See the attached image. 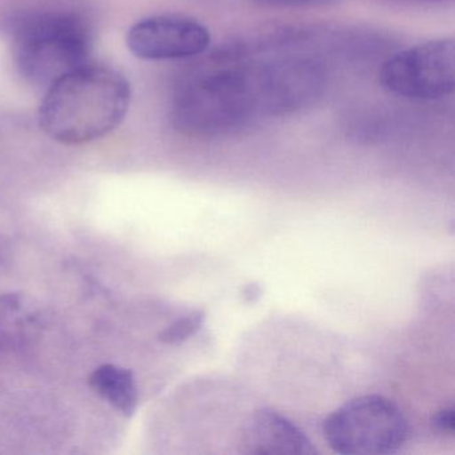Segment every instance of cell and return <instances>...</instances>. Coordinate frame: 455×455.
<instances>
[{
	"instance_id": "obj_9",
	"label": "cell",
	"mask_w": 455,
	"mask_h": 455,
	"mask_svg": "<svg viewBox=\"0 0 455 455\" xmlns=\"http://www.w3.org/2000/svg\"><path fill=\"white\" fill-rule=\"evenodd\" d=\"M39 310L22 294L0 295V347L12 348L39 327Z\"/></svg>"
},
{
	"instance_id": "obj_7",
	"label": "cell",
	"mask_w": 455,
	"mask_h": 455,
	"mask_svg": "<svg viewBox=\"0 0 455 455\" xmlns=\"http://www.w3.org/2000/svg\"><path fill=\"white\" fill-rule=\"evenodd\" d=\"M241 451L254 455H308L316 449L305 431L270 409L255 411L242 431Z\"/></svg>"
},
{
	"instance_id": "obj_12",
	"label": "cell",
	"mask_w": 455,
	"mask_h": 455,
	"mask_svg": "<svg viewBox=\"0 0 455 455\" xmlns=\"http://www.w3.org/2000/svg\"><path fill=\"white\" fill-rule=\"evenodd\" d=\"M260 295H262V289H260L259 284L257 283H250L249 286L243 290V297L247 302H255Z\"/></svg>"
},
{
	"instance_id": "obj_1",
	"label": "cell",
	"mask_w": 455,
	"mask_h": 455,
	"mask_svg": "<svg viewBox=\"0 0 455 455\" xmlns=\"http://www.w3.org/2000/svg\"><path fill=\"white\" fill-rule=\"evenodd\" d=\"M263 116L255 60L218 50L207 65L188 73L172 97L175 129L191 137L233 134Z\"/></svg>"
},
{
	"instance_id": "obj_4",
	"label": "cell",
	"mask_w": 455,
	"mask_h": 455,
	"mask_svg": "<svg viewBox=\"0 0 455 455\" xmlns=\"http://www.w3.org/2000/svg\"><path fill=\"white\" fill-rule=\"evenodd\" d=\"M322 431L338 454L387 455L406 443L409 423L390 399L363 395L332 411L323 420Z\"/></svg>"
},
{
	"instance_id": "obj_5",
	"label": "cell",
	"mask_w": 455,
	"mask_h": 455,
	"mask_svg": "<svg viewBox=\"0 0 455 455\" xmlns=\"http://www.w3.org/2000/svg\"><path fill=\"white\" fill-rule=\"evenodd\" d=\"M379 82L386 92L407 100L449 97L455 89L454 39H433L396 52L383 63Z\"/></svg>"
},
{
	"instance_id": "obj_13",
	"label": "cell",
	"mask_w": 455,
	"mask_h": 455,
	"mask_svg": "<svg viewBox=\"0 0 455 455\" xmlns=\"http://www.w3.org/2000/svg\"><path fill=\"white\" fill-rule=\"evenodd\" d=\"M398 2H417V4H444L452 0H398Z\"/></svg>"
},
{
	"instance_id": "obj_10",
	"label": "cell",
	"mask_w": 455,
	"mask_h": 455,
	"mask_svg": "<svg viewBox=\"0 0 455 455\" xmlns=\"http://www.w3.org/2000/svg\"><path fill=\"white\" fill-rule=\"evenodd\" d=\"M204 321H206V314L204 310L193 311L162 330L158 334V340L164 345H180L194 337L204 326Z\"/></svg>"
},
{
	"instance_id": "obj_8",
	"label": "cell",
	"mask_w": 455,
	"mask_h": 455,
	"mask_svg": "<svg viewBox=\"0 0 455 455\" xmlns=\"http://www.w3.org/2000/svg\"><path fill=\"white\" fill-rule=\"evenodd\" d=\"M89 383L92 390L119 414L130 418L137 411L140 393L132 370L118 364L105 363L92 372Z\"/></svg>"
},
{
	"instance_id": "obj_2",
	"label": "cell",
	"mask_w": 455,
	"mask_h": 455,
	"mask_svg": "<svg viewBox=\"0 0 455 455\" xmlns=\"http://www.w3.org/2000/svg\"><path fill=\"white\" fill-rule=\"evenodd\" d=\"M132 87L118 71L82 66L47 89L39 108L42 130L62 145H84L113 132L126 116Z\"/></svg>"
},
{
	"instance_id": "obj_11",
	"label": "cell",
	"mask_w": 455,
	"mask_h": 455,
	"mask_svg": "<svg viewBox=\"0 0 455 455\" xmlns=\"http://www.w3.org/2000/svg\"><path fill=\"white\" fill-rule=\"evenodd\" d=\"M431 425L435 430L442 433H452L454 430V409L447 407V409L439 410L431 417Z\"/></svg>"
},
{
	"instance_id": "obj_3",
	"label": "cell",
	"mask_w": 455,
	"mask_h": 455,
	"mask_svg": "<svg viewBox=\"0 0 455 455\" xmlns=\"http://www.w3.org/2000/svg\"><path fill=\"white\" fill-rule=\"evenodd\" d=\"M20 74L49 89L71 71L89 65L92 30L76 10L50 9L17 12L4 20Z\"/></svg>"
},
{
	"instance_id": "obj_6",
	"label": "cell",
	"mask_w": 455,
	"mask_h": 455,
	"mask_svg": "<svg viewBox=\"0 0 455 455\" xmlns=\"http://www.w3.org/2000/svg\"><path fill=\"white\" fill-rule=\"evenodd\" d=\"M212 44L209 28L194 18L154 15L135 23L127 33V47L145 60H180L198 57Z\"/></svg>"
}]
</instances>
